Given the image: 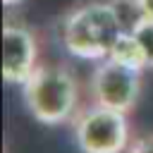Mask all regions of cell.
Instances as JSON below:
<instances>
[{
    "label": "cell",
    "instance_id": "9c48e42d",
    "mask_svg": "<svg viewBox=\"0 0 153 153\" xmlns=\"http://www.w3.org/2000/svg\"><path fill=\"white\" fill-rule=\"evenodd\" d=\"M134 2L139 5V10H141V14H143V17L153 19V0H134Z\"/></svg>",
    "mask_w": 153,
    "mask_h": 153
},
{
    "label": "cell",
    "instance_id": "5b68a950",
    "mask_svg": "<svg viewBox=\"0 0 153 153\" xmlns=\"http://www.w3.org/2000/svg\"><path fill=\"white\" fill-rule=\"evenodd\" d=\"M38 67V43L29 26L5 22L2 26V76L7 84H24Z\"/></svg>",
    "mask_w": 153,
    "mask_h": 153
},
{
    "label": "cell",
    "instance_id": "30bf717a",
    "mask_svg": "<svg viewBox=\"0 0 153 153\" xmlns=\"http://www.w3.org/2000/svg\"><path fill=\"white\" fill-rule=\"evenodd\" d=\"M2 2H5L7 7H10V5H14V2H19V0H2Z\"/></svg>",
    "mask_w": 153,
    "mask_h": 153
},
{
    "label": "cell",
    "instance_id": "277c9868",
    "mask_svg": "<svg viewBox=\"0 0 153 153\" xmlns=\"http://www.w3.org/2000/svg\"><path fill=\"white\" fill-rule=\"evenodd\" d=\"M139 91H141V69L129 67L120 60L105 57L91 72L93 103L129 112L136 105Z\"/></svg>",
    "mask_w": 153,
    "mask_h": 153
},
{
    "label": "cell",
    "instance_id": "7a4b0ae2",
    "mask_svg": "<svg viewBox=\"0 0 153 153\" xmlns=\"http://www.w3.org/2000/svg\"><path fill=\"white\" fill-rule=\"evenodd\" d=\"M22 93L29 112L43 124H65L79 108V81L62 65H38Z\"/></svg>",
    "mask_w": 153,
    "mask_h": 153
},
{
    "label": "cell",
    "instance_id": "6da1fadb",
    "mask_svg": "<svg viewBox=\"0 0 153 153\" xmlns=\"http://www.w3.org/2000/svg\"><path fill=\"white\" fill-rule=\"evenodd\" d=\"M127 24L115 0H91L69 10L62 19V43L69 55L81 60L110 57L115 43L127 33Z\"/></svg>",
    "mask_w": 153,
    "mask_h": 153
},
{
    "label": "cell",
    "instance_id": "ba28073f",
    "mask_svg": "<svg viewBox=\"0 0 153 153\" xmlns=\"http://www.w3.org/2000/svg\"><path fill=\"white\" fill-rule=\"evenodd\" d=\"M127 153H153V134H143V136L131 139Z\"/></svg>",
    "mask_w": 153,
    "mask_h": 153
},
{
    "label": "cell",
    "instance_id": "8992f818",
    "mask_svg": "<svg viewBox=\"0 0 153 153\" xmlns=\"http://www.w3.org/2000/svg\"><path fill=\"white\" fill-rule=\"evenodd\" d=\"M110 57H112V60H120V62H124V65H129V67H136V69H146V67H148V65H146V57H143V50H141V45H139V41L134 38L131 31H127V33L120 36V41L115 43Z\"/></svg>",
    "mask_w": 153,
    "mask_h": 153
},
{
    "label": "cell",
    "instance_id": "52a82bcc",
    "mask_svg": "<svg viewBox=\"0 0 153 153\" xmlns=\"http://www.w3.org/2000/svg\"><path fill=\"white\" fill-rule=\"evenodd\" d=\"M134 38L139 41L141 50H143V57H146V65L153 67V19L148 17H141L139 24L131 29Z\"/></svg>",
    "mask_w": 153,
    "mask_h": 153
},
{
    "label": "cell",
    "instance_id": "3957f363",
    "mask_svg": "<svg viewBox=\"0 0 153 153\" xmlns=\"http://www.w3.org/2000/svg\"><path fill=\"white\" fill-rule=\"evenodd\" d=\"M74 141L81 153H127L131 143L127 112L91 103L74 115Z\"/></svg>",
    "mask_w": 153,
    "mask_h": 153
}]
</instances>
